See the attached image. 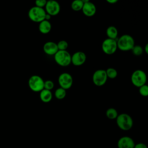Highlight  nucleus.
<instances>
[{"instance_id":"nucleus-3","label":"nucleus","mask_w":148,"mask_h":148,"mask_svg":"<svg viewBox=\"0 0 148 148\" xmlns=\"http://www.w3.org/2000/svg\"><path fill=\"white\" fill-rule=\"evenodd\" d=\"M55 62L60 66L65 67L71 64V55L67 50H58L54 55Z\"/></svg>"},{"instance_id":"nucleus-10","label":"nucleus","mask_w":148,"mask_h":148,"mask_svg":"<svg viewBox=\"0 0 148 148\" xmlns=\"http://www.w3.org/2000/svg\"><path fill=\"white\" fill-rule=\"evenodd\" d=\"M45 10L47 14H49L51 16H54L57 15L61 10V6L60 3L54 0L47 1L46 4L45 6Z\"/></svg>"},{"instance_id":"nucleus-22","label":"nucleus","mask_w":148,"mask_h":148,"mask_svg":"<svg viewBox=\"0 0 148 148\" xmlns=\"http://www.w3.org/2000/svg\"><path fill=\"white\" fill-rule=\"evenodd\" d=\"M131 50L132 54L136 56H140L143 52V49L140 45H135Z\"/></svg>"},{"instance_id":"nucleus-2","label":"nucleus","mask_w":148,"mask_h":148,"mask_svg":"<svg viewBox=\"0 0 148 148\" xmlns=\"http://www.w3.org/2000/svg\"><path fill=\"white\" fill-rule=\"evenodd\" d=\"M116 120L118 127L121 130L128 131L133 126V120L131 116L127 113L118 114Z\"/></svg>"},{"instance_id":"nucleus-19","label":"nucleus","mask_w":148,"mask_h":148,"mask_svg":"<svg viewBox=\"0 0 148 148\" xmlns=\"http://www.w3.org/2000/svg\"><path fill=\"white\" fill-rule=\"evenodd\" d=\"M71 6L73 10L78 12L82 10L83 6V2L82 0H75L72 2Z\"/></svg>"},{"instance_id":"nucleus-24","label":"nucleus","mask_w":148,"mask_h":148,"mask_svg":"<svg viewBox=\"0 0 148 148\" xmlns=\"http://www.w3.org/2000/svg\"><path fill=\"white\" fill-rule=\"evenodd\" d=\"M139 92L143 97H147L148 95V86L146 84L143 85L139 87Z\"/></svg>"},{"instance_id":"nucleus-1","label":"nucleus","mask_w":148,"mask_h":148,"mask_svg":"<svg viewBox=\"0 0 148 148\" xmlns=\"http://www.w3.org/2000/svg\"><path fill=\"white\" fill-rule=\"evenodd\" d=\"M116 41L117 49L123 51L131 50L135 46V40L134 38L128 34L121 35Z\"/></svg>"},{"instance_id":"nucleus-5","label":"nucleus","mask_w":148,"mask_h":148,"mask_svg":"<svg viewBox=\"0 0 148 148\" xmlns=\"http://www.w3.org/2000/svg\"><path fill=\"white\" fill-rule=\"evenodd\" d=\"M131 80L134 86L139 88L146 84L147 81L146 74L141 69H136L132 72L131 76Z\"/></svg>"},{"instance_id":"nucleus-8","label":"nucleus","mask_w":148,"mask_h":148,"mask_svg":"<svg viewBox=\"0 0 148 148\" xmlns=\"http://www.w3.org/2000/svg\"><path fill=\"white\" fill-rule=\"evenodd\" d=\"M58 82L61 88L66 90L72 87L73 80L70 73L68 72H64L59 75Z\"/></svg>"},{"instance_id":"nucleus-12","label":"nucleus","mask_w":148,"mask_h":148,"mask_svg":"<svg viewBox=\"0 0 148 148\" xmlns=\"http://www.w3.org/2000/svg\"><path fill=\"white\" fill-rule=\"evenodd\" d=\"M135 145L134 140L128 136L121 137L117 142L118 148H134Z\"/></svg>"},{"instance_id":"nucleus-6","label":"nucleus","mask_w":148,"mask_h":148,"mask_svg":"<svg viewBox=\"0 0 148 148\" xmlns=\"http://www.w3.org/2000/svg\"><path fill=\"white\" fill-rule=\"evenodd\" d=\"M44 80L40 76H31L28 81L29 88L34 92H40L44 89Z\"/></svg>"},{"instance_id":"nucleus-9","label":"nucleus","mask_w":148,"mask_h":148,"mask_svg":"<svg viewBox=\"0 0 148 148\" xmlns=\"http://www.w3.org/2000/svg\"><path fill=\"white\" fill-rule=\"evenodd\" d=\"M92 82L94 84L98 87L103 86L107 82L108 77L105 69H98L92 75Z\"/></svg>"},{"instance_id":"nucleus-18","label":"nucleus","mask_w":148,"mask_h":148,"mask_svg":"<svg viewBox=\"0 0 148 148\" xmlns=\"http://www.w3.org/2000/svg\"><path fill=\"white\" fill-rule=\"evenodd\" d=\"M106 116L109 119L114 120L117 118L118 116V113L116 109L113 108H110L106 110Z\"/></svg>"},{"instance_id":"nucleus-13","label":"nucleus","mask_w":148,"mask_h":148,"mask_svg":"<svg viewBox=\"0 0 148 148\" xmlns=\"http://www.w3.org/2000/svg\"><path fill=\"white\" fill-rule=\"evenodd\" d=\"M82 10L86 16L92 17L96 13L97 8L94 3L88 1L87 2L83 3Z\"/></svg>"},{"instance_id":"nucleus-29","label":"nucleus","mask_w":148,"mask_h":148,"mask_svg":"<svg viewBox=\"0 0 148 148\" xmlns=\"http://www.w3.org/2000/svg\"><path fill=\"white\" fill-rule=\"evenodd\" d=\"M51 16H50V15H49V14H46V15H45V20H47V21H49V20L51 18Z\"/></svg>"},{"instance_id":"nucleus-28","label":"nucleus","mask_w":148,"mask_h":148,"mask_svg":"<svg viewBox=\"0 0 148 148\" xmlns=\"http://www.w3.org/2000/svg\"><path fill=\"white\" fill-rule=\"evenodd\" d=\"M106 2L109 3H111V4H114L116 2H117L118 0H106Z\"/></svg>"},{"instance_id":"nucleus-23","label":"nucleus","mask_w":148,"mask_h":148,"mask_svg":"<svg viewBox=\"0 0 148 148\" xmlns=\"http://www.w3.org/2000/svg\"><path fill=\"white\" fill-rule=\"evenodd\" d=\"M57 47L58 50H66L68 47V42L65 40H61L57 43Z\"/></svg>"},{"instance_id":"nucleus-11","label":"nucleus","mask_w":148,"mask_h":148,"mask_svg":"<svg viewBox=\"0 0 148 148\" xmlns=\"http://www.w3.org/2000/svg\"><path fill=\"white\" fill-rule=\"evenodd\" d=\"M86 55L82 51H77L71 56V63L76 66H81L86 61Z\"/></svg>"},{"instance_id":"nucleus-14","label":"nucleus","mask_w":148,"mask_h":148,"mask_svg":"<svg viewBox=\"0 0 148 148\" xmlns=\"http://www.w3.org/2000/svg\"><path fill=\"white\" fill-rule=\"evenodd\" d=\"M43 50L45 53L49 56H54L58 50L57 43L53 41L46 42L43 46Z\"/></svg>"},{"instance_id":"nucleus-27","label":"nucleus","mask_w":148,"mask_h":148,"mask_svg":"<svg viewBox=\"0 0 148 148\" xmlns=\"http://www.w3.org/2000/svg\"><path fill=\"white\" fill-rule=\"evenodd\" d=\"M134 148H147V146L143 143H139L135 145Z\"/></svg>"},{"instance_id":"nucleus-17","label":"nucleus","mask_w":148,"mask_h":148,"mask_svg":"<svg viewBox=\"0 0 148 148\" xmlns=\"http://www.w3.org/2000/svg\"><path fill=\"white\" fill-rule=\"evenodd\" d=\"M106 34L108 38L116 40L118 36V30L116 27L110 25L107 28L106 30Z\"/></svg>"},{"instance_id":"nucleus-15","label":"nucleus","mask_w":148,"mask_h":148,"mask_svg":"<svg viewBox=\"0 0 148 148\" xmlns=\"http://www.w3.org/2000/svg\"><path fill=\"white\" fill-rule=\"evenodd\" d=\"M39 31L43 34H49L51 29V24L50 21L44 20L39 23Z\"/></svg>"},{"instance_id":"nucleus-7","label":"nucleus","mask_w":148,"mask_h":148,"mask_svg":"<svg viewBox=\"0 0 148 148\" xmlns=\"http://www.w3.org/2000/svg\"><path fill=\"white\" fill-rule=\"evenodd\" d=\"M101 47L102 51L106 54H113L117 49V41L115 39L106 38L102 42Z\"/></svg>"},{"instance_id":"nucleus-20","label":"nucleus","mask_w":148,"mask_h":148,"mask_svg":"<svg viewBox=\"0 0 148 148\" xmlns=\"http://www.w3.org/2000/svg\"><path fill=\"white\" fill-rule=\"evenodd\" d=\"M66 90L61 87L57 88L54 92V95L56 98L60 100L63 99L64 98H65V97H66Z\"/></svg>"},{"instance_id":"nucleus-4","label":"nucleus","mask_w":148,"mask_h":148,"mask_svg":"<svg viewBox=\"0 0 148 148\" xmlns=\"http://www.w3.org/2000/svg\"><path fill=\"white\" fill-rule=\"evenodd\" d=\"M46 13L43 8L34 6L29 9L28 12L29 18L35 23H40L45 20Z\"/></svg>"},{"instance_id":"nucleus-30","label":"nucleus","mask_w":148,"mask_h":148,"mask_svg":"<svg viewBox=\"0 0 148 148\" xmlns=\"http://www.w3.org/2000/svg\"><path fill=\"white\" fill-rule=\"evenodd\" d=\"M144 51H145V53L146 54H148V44H146V45L145 46V47H144Z\"/></svg>"},{"instance_id":"nucleus-16","label":"nucleus","mask_w":148,"mask_h":148,"mask_svg":"<svg viewBox=\"0 0 148 148\" xmlns=\"http://www.w3.org/2000/svg\"><path fill=\"white\" fill-rule=\"evenodd\" d=\"M39 92V98L43 102L48 103L51 101L53 98V94L51 91L43 89Z\"/></svg>"},{"instance_id":"nucleus-26","label":"nucleus","mask_w":148,"mask_h":148,"mask_svg":"<svg viewBox=\"0 0 148 148\" xmlns=\"http://www.w3.org/2000/svg\"><path fill=\"white\" fill-rule=\"evenodd\" d=\"M46 2H47L46 0H36L35 2V3L36 6L43 8V7L45 6Z\"/></svg>"},{"instance_id":"nucleus-25","label":"nucleus","mask_w":148,"mask_h":148,"mask_svg":"<svg viewBox=\"0 0 148 148\" xmlns=\"http://www.w3.org/2000/svg\"><path fill=\"white\" fill-rule=\"evenodd\" d=\"M54 87V82L51 80H47L44 82V89L51 91Z\"/></svg>"},{"instance_id":"nucleus-21","label":"nucleus","mask_w":148,"mask_h":148,"mask_svg":"<svg viewBox=\"0 0 148 148\" xmlns=\"http://www.w3.org/2000/svg\"><path fill=\"white\" fill-rule=\"evenodd\" d=\"M105 71L108 78L113 79H115L117 76V71L113 68H108L106 70H105Z\"/></svg>"}]
</instances>
